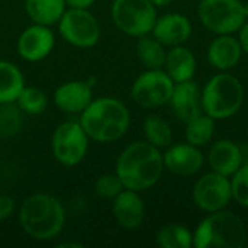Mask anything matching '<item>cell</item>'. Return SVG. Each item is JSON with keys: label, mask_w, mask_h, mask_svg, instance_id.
I'll list each match as a JSON object with an SVG mask.
<instances>
[{"label": "cell", "mask_w": 248, "mask_h": 248, "mask_svg": "<svg viewBox=\"0 0 248 248\" xmlns=\"http://www.w3.org/2000/svg\"><path fill=\"white\" fill-rule=\"evenodd\" d=\"M112 214L122 230L134 231L140 228L145 218V205L140 192L124 189L112 199Z\"/></svg>", "instance_id": "9a60e30c"}, {"label": "cell", "mask_w": 248, "mask_h": 248, "mask_svg": "<svg viewBox=\"0 0 248 248\" xmlns=\"http://www.w3.org/2000/svg\"><path fill=\"white\" fill-rule=\"evenodd\" d=\"M96 3V0H65L67 7L70 9H90L93 4Z\"/></svg>", "instance_id": "d6a6232c"}, {"label": "cell", "mask_w": 248, "mask_h": 248, "mask_svg": "<svg viewBox=\"0 0 248 248\" xmlns=\"http://www.w3.org/2000/svg\"><path fill=\"white\" fill-rule=\"evenodd\" d=\"M215 119L202 112L189 122H186V142L202 148L208 145L215 135Z\"/></svg>", "instance_id": "cb8c5ba5"}, {"label": "cell", "mask_w": 248, "mask_h": 248, "mask_svg": "<svg viewBox=\"0 0 248 248\" xmlns=\"http://www.w3.org/2000/svg\"><path fill=\"white\" fill-rule=\"evenodd\" d=\"M57 25L60 36L77 48H92L102 36L96 16L87 9H65Z\"/></svg>", "instance_id": "9c48e42d"}, {"label": "cell", "mask_w": 248, "mask_h": 248, "mask_svg": "<svg viewBox=\"0 0 248 248\" xmlns=\"http://www.w3.org/2000/svg\"><path fill=\"white\" fill-rule=\"evenodd\" d=\"M198 16L201 23L217 35H232L247 20L240 0H201Z\"/></svg>", "instance_id": "52a82bcc"}, {"label": "cell", "mask_w": 248, "mask_h": 248, "mask_svg": "<svg viewBox=\"0 0 248 248\" xmlns=\"http://www.w3.org/2000/svg\"><path fill=\"white\" fill-rule=\"evenodd\" d=\"M15 103L25 115H41L48 108V97L41 89L25 86Z\"/></svg>", "instance_id": "4316f807"}, {"label": "cell", "mask_w": 248, "mask_h": 248, "mask_svg": "<svg viewBox=\"0 0 248 248\" xmlns=\"http://www.w3.org/2000/svg\"><path fill=\"white\" fill-rule=\"evenodd\" d=\"M124 185L121 182V179L116 176V173H108L100 176L96 183H94V192L99 198L102 199H115L122 190H124Z\"/></svg>", "instance_id": "f546056e"}, {"label": "cell", "mask_w": 248, "mask_h": 248, "mask_svg": "<svg viewBox=\"0 0 248 248\" xmlns=\"http://www.w3.org/2000/svg\"><path fill=\"white\" fill-rule=\"evenodd\" d=\"M17 219L28 237L35 241H49L61 234L65 224V209L58 198L35 193L22 202Z\"/></svg>", "instance_id": "3957f363"}, {"label": "cell", "mask_w": 248, "mask_h": 248, "mask_svg": "<svg viewBox=\"0 0 248 248\" xmlns=\"http://www.w3.org/2000/svg\"><path fill=\"white\" fill-rule=\"evenodd\" d=\"M155 241L161 248H190L193 246V232L180 224H167L158 230Z\"/></svg>", "instance_id": "484cf974"}, {"label": "cell", "mask_w": 248, "mask_h": 248, "mask_svg": "<svg viewBox=\"0 0 248 248\" xmlns=\"http://www.w3.org/2000/svg\"><path fill=\"white\" fill-rule=\"evenodd\" d=\"M25 86L20 68L10 61L0 60V105L15 103Z\"/></svg>", "instance_id": "7402d4cb"}, {"label": "cell", "mask_w": 248, "mask_h": 248, "mask_svg": "<svg viewBox=\"0 0 248 248\" xmlns=\"http://www.w3.org/2000/svg\"><path fill=\"white\" fill-rule=\"evenodd\" d=\"M243 49L238 42V38L232 35H218L208 46L206 58L208 62L219 70V71H230L231 68L237 67L241 61Z\"/></svg>", "instance_id": "d6986e66"}, {"label": "cell", "mask_w": 248, "mask_h": 248, "mask_svg": "<svg viewBox=\"0 0 248 248\" xmlns=\"http://www.w3.org/2000/svg\"><path fill=\"white\" fill-rule=\"evenodd\" d=\"M137 55L140 58V61L150 70H155V68H163L164 67V61H166V46L155 39L153 35H144L140 36L137 41Z\"/></svg>", "instance_id": "603a6c76"}, {"label": "cell", "mask_w": 248, "mask_h": 248, "mask_svg": "<svg viewBox=\"0 0 248 248\" xmlns=\"http://www.w3.org/2000/svg\"><path fill=\"white\" fill-rule=\"evenodd\" d=\"M55 46V35L51 26L32 23L25 28L17 41L16 51L19 57L28 62H38L46 58Z\"/></svg>", "instance_id": "7c38bea8"}, {"label": "cell", "mask_w": 248, "mask_h": 248, "mask_svg": "<svg viewBox=\"0 0 248 248\" xmlns=\"http://www.w3.org/2000/svg\"><path fill=\"white\" fill-rule=\"evenodd\" d=\"M174 81L163 68L141 73L131 86L132 100L144 109H155L170 102Z\"/></svg>", "instance_id": "30bf717a"}, {"label": "cell", "mask_w": 248, "mask_h": 248, "mask_svg": "<svg viewBox=\"0 0 248 248\" xmlns=\"http://www.w3.org/2000/svg\"><path fill=\"white\" fill-rule=\"evenodd\" d=\"M110 16L125 35L140 38L151 33L157 20V6L150 0H113Z\"/></svg>", "instance_id": "8992f818"}, {"label": "cell", "mask_w": 248, "mask_h": 248, "mask_svg": "<svg viewBox=\"0 0 248 248\" xmlns=\"http://www.w3.org/2000/svg\"><path fill=\"white\" fill-rule=\"evenodd\" d=\"M247 244V227L232 211L208 214L193 232L196 248H243Z\"/></svg>", "instance_id": "277c9868"}, {"label": "cell", "mask_w": 248, "mask_h": 248, "mask_svg": "<svg viewBox=\"0 0 248 248\" xmlns=\"http://www.w3.org/2000/svg\"><path fill=\"white\" fill-rule=\"evenodd\" d=\"M80 125L87 137L99 144L119 141L129 129L131 113L115 97H97L80 113Z\"/></svg>", "instance_id": "7a4b0ae2"}, {"label": "cell", "mask_w": 248, "mask_h": 248, "mask_svg": "<svg viewBox=\"0 0 248 248\" xmlns=\"http://www.w3.org/2000/svg\"><path fill=\"white\" fill-rule=\"evenodd\" d=\"M153 4H155L157 7H161V6H167V4H170L173 0H150Z\"/></svg>", "instance_id": "836d02e7"}, {"label": "cell", "mask_w": 248, "mask_h": 248, "mask_svg": "<svg viewBox=\"0 0 248 248\" xmlns=\"http://www.w3.org/2000/svg\"><path fill=\"white\" fill-rule=\"evenodd\" d=\"M144 137L151 145L158 150H166L173 142V132L166 119L158 115H148L144 119Z\"/></svg>", "instance_id": "d4e9b609"}, {"label": "cell", "mask_w": 248, "mask_h": 248, "mask_svg": "<svg viewBox=\"0 0 248 248\" xmlns=\"http://www.w3.org/2000/svg\"><path fill=\"white\" fill-rule=\"evenodd\" d=\"M243 7H244V15H246V19L248 20V1L243 3Z\"/></svg>", "instance_id": "e575fe53"}, {"label": "cell", "mask_w": 248, "mask_h": 248, "mask_svg": "<svg viewBox=\"0 0 248 248\" xmlns=\"http://www.w3.org/2000/svg\"><path fill=\"white\" fill-rule=\"evenodd\" d=\"M208 164L212 171L231 177L244 164L243 151L240 145L231 140H218L209 148Z\"/></svg>", "instance_id": "ac0fdd59"}, {"label": "cell", "mask_w": 248, "mask_h": 248, "mask_svg": "<svg viewBox=\"0 0 248 248\" xmlns=\"http://www.w3.org/2000/svg\"><path fill=\"white\" fill-rule=\"evenodd\" d=\"M238 42L241 45L243 54L248 55V20L243 23V26L238 31Z\"/></svg>", "instance_id": "1f68e13d"}, {"label": "cell", "mask_w": 248, "mask_h": 248, "mask_svg": "<svg viewBox=\"0 0 248 248\" xmlns=\"http://www.w3.org/2000/svg\"><path fill=\"white\" fill-rule=\"evenodd\" d=\"M15 211V201L9 195H0V222L6 221Z\"/></svg>", "instance_id": "4dcf8cb0"}, {"label": "cell", "mask_w": 248, "mask_h": 248, "mask_svg": "<svg viewBox=\"0 0 248 248\" xmlns=\"http://www.w3.org/2000/svg\"><path fill=\"white\" fill-rule=\"evenodd\" d=\"M163 163L164 170H169L180 177H190L202 170L205 164V155L201 148L189 142L174 144L169 145L163 153Z\"/></svg>", "instance_id": "4fadbf2b"}, {"label": "cell", "mask_w": 248, "mask_h": 248, "mask_svg": "<svg viewBox=\"0 0 248 248\" xmlns=\"http://www.w3.org/2000/svg\"><path fill=\"white\" fill-rule=\"evenodd\" d=\"M54 105L65 113H81L93 97V84L89 80H71L58 86L54 92Z\"/></svg>", "instance_id": "5bb4252c"}, {"label": "cell", "mask_w": 248, "mask_h": 248, "mask_svg": "<svg viewBox=\"0 0 248 248\" xmlns=\"http://www.w3.org/2000/svg\"><path fill=\"white\" fill-rule=\"evenodd\" d=\"M115 173L125 189L144 192L155 186L163 173V153L148 141H134L116 158Z\"/></svg>", "instance_id": "6da1fadb"}, {"label": "cell", "mask_w": 248, "mask_h": 248, "mask_svg": "<svg viewBox=\"0 0 248 248\" xmlns=\"http://www.w3.org/2000/svg\"><path fill=\"white\" fill-rule=\"evenodd\" d=\"M169 105L173 109V113L183 124L189 122L195 116L203 112L202 109V92L196 81L189 80L174 84L173 94Z\"/></svg>", "instance_id": "e0dca14e"}, {"label": "cell", "mask_w": 248, "mask_h": 248, "mask_svg": "<svg viewBox=\"0 0 248 248\" xmlns=\"http://www.w3.org/2000/svg\"><path fill=\"white\" fill-rule=\"evenodd\" d=\"M192 23L187 16L182 13H166L158 16L151 35L158 39L164 46L185 45L192 36Z\"/></svg>", "instance_id": "2e32d148"}, {"label": "cell", "mask_w": 248, "mask_h": 248, "mask_svg": "<svg viewBox=\"0 0 248 248\" xmlns=\"http://www.w3.org/2000/svg\"><path fill=\"white\" fill-rule=\"evenodd\" d=\"M192 198L202 212L212 214L225 209L232 201L231 180L211 170L198 179L192 190Z\"/></svg>", "instance_id": "8fae6325"}, {"label": "cell", "mask_w": 248, "mask_h": 248, "mask_svg": "<svg viewBox=\"0 0 248 248\" xmlns=\"http://www.w3.org/2000/svg\"><path fill=\"white\" fill-rule=\"evenodd\" d=\"M89 141L90 138L78 121H65L52 132L51 151L61 166L74 167L87 155Z\"/></svg>", "instance_id": "ba28073f"}, {"label": "cell", "mask_w": 248, "mask_h": 248, "mask_svg": "<svg viewBox=\"0 0 248 248\" xmlns=\"http://www.w3.org/2000/svg\"><path fill=\"white\" fill-rule=\"evenodd\" d=\"M25 113L16 103L0 105V137L12 138L17 135L23 128Z\"/></svg>", "instance_id": "83f0119b"}, {"label": "cell", "mask_w": 248, "mask_h": 248, "mask_svg": "<svg viewBox=\"0 0 248 248\" xmlns=\"http://www.w3.org/2000/svg\"><path fill=\"white\" fill-rule=\"evenodd\" d=\"M232 199L243 208L248 209V164H243L231 177Z\"/></svg>", "instance_id": "f1b7e54d"}, {"label": "cell", "mask_w": 248, "mask_h": 248, "mask_svg": "<svg viewBox=\"0 0 248 248\" xmlns=\"http://www.w3.org/2000/svg\"><path fill=\"white\" fill-rule=\"evenodd\" d=\"M196 57L195 54L185 45L171 46L167 51L166 61L163 70L169 74V77L177 83L193 80V76L196 73Z\"/></svg>", "instance_id": "ffe728a7"}, {"label": "cell", "mask_w": 248, "mask_h": 248, "mask_svg": "<svg viewBox=\"0 0 248 248\" xmlns=\"http://www.w3.org/2000/svg\"><path fill=\"white\" fill-rule=\"evenodd\" d=\"M244 103L243 83L228 71H219L202 90V109L215 121L232 118Z\"/></svg>", "instance_id": "5b68a950"}, {"label": "cell", "mask_w": 248, "mask_h": 248, "mask_svg": "<svg viewBox=\"0 0 248 248\" xmlns=\"http://www.w3.org/2000/svg\"><path fill=\"white\" fill-rule=\"evenodd\" d=\"M67 9L65 0H25V12L32 23L54 26Z\"/></svg>", "instance_id": "44dd1931"}]
</instances>
